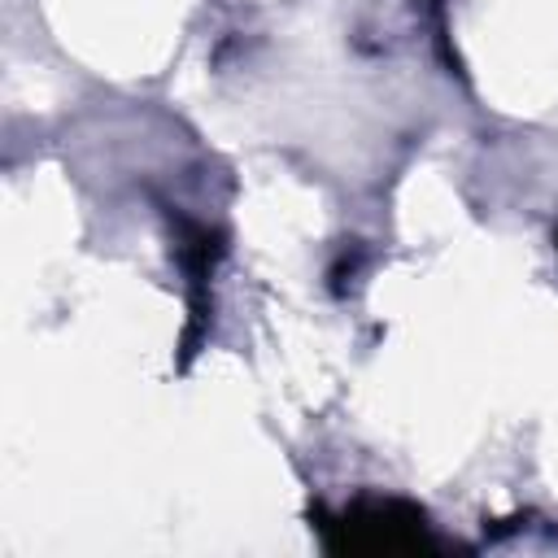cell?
<instances>
[{
    "instance_id": "cell-1",
    "label": "cell",
    "mask_w": 558,
    "mask_h": 558,
    "mask_svg": "<svg viewBox=\"0 0 558 558\" xmlns=\"http://www.w3.org/2000/svg\"><path fill=\"white\" fill-rule=\"evenodd\" d=\"M340 536H331V549H371V554H392V549H418L423 541V514L397 501H366L353 506L336 519Z\"/></svg>"
}]
</instances>
